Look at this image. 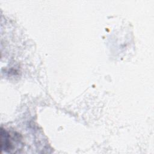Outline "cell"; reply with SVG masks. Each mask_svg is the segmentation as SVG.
I'll return each mask as SVG.
<instances>
[{
  "label": "cell",
  "mask_w": 154,
  "mask_h": 154,
  "mask_svg": "<svg viewBox=\"0 0 154 154\" xmlns=\"http://www.w3.org/2000/svg\"><path fill=\"white\" fill-rule=\"evenodd\" d=\"M12 138L10 134L1 128V147L2 152H10L13 148V144L12 143Z\"/></svg>",
  "instance_id": "1"
}]
</instances>
